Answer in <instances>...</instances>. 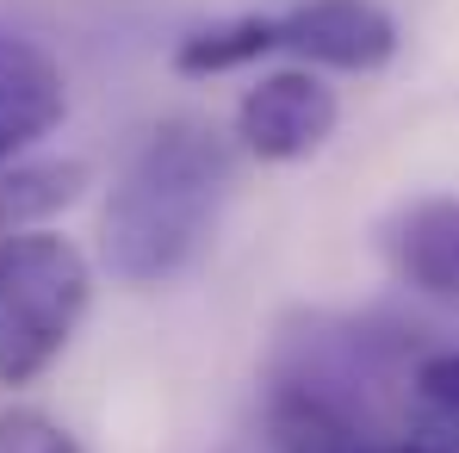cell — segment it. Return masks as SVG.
<instances>
[{
  "label": "cell",
  "mask_w": 459,
  "mask_h": 453,
  "mask_svg": "<svg viewBox=\"0 0 459 453\" xmlns=\"http://www.w3.org/2000/svg\"><path fill=\"white\" fill-rule=\"evenodd\" d=\"M273 50H280L273 13H242V19H224V25L186 31L180 50H174V69L180 75H230V69H248Z\"/></svg>",
  "instance_id": "obj_8"
},
{
  "label": "cell",
  "mask_w": 459,
  "mask_h": 453,
  "mask_svg": "<svg viewBox=\"0 0 459 453\" xmlns=\"http://www.w3.org/2000/svg\"><path fill=\"white\" fill-rule=\"evenodd\" d=\"M0 453H87V448L63 423H50L44 410H6L0 416Z\"/></svg>",
  "instance_id": "obj_9"
},
{
  "label": "cell",
  "mask_w": 459,
  "mask_h": 453,
  "mask_svg": "<svg viewBox=\"0 0 459 453\" xmlns=\"http://www.w3.org/2000/svg\"><path fill=\"white\" fill-rule=\"evenodd\" d=\"M236 155L205 118H168L137 144L100 212V261L125 286L174 280L218 230Z\"/></svg>",
  "instance_id": "obj_1"
},
{
  "label": "cell",
  "mask_w": 459,
  "mask_h": 453,
  "mask_svg": "<svg viewBox=\"0 0 459 453\" xmlns=\"http://www.w3.org/2000/svg\"><path fill=\"white\" fill-rule=\"evenodd\" d=\"M335 87L310 69H280V75H261L242 106H236V137L242 150L261 155V161H305L335 137Z\"/></svg>",
  "instance_id": "obj_3"
},
{
  "label": "cell",
  "mask_w": 459,
  "mask_h": 453,
  "mask_svg": "<svg viewBox=\"0 0 459 453\" xmlns=\"http://www.w3.org/2000/svg\"><path fill=\"white\" fill-rule=\"evenodd\" d=\"M273 31H280V50L348 75H373L397 57V19L379 0H299L273 13Z\"/></svg>",
  "instance_id": "obj_4"
},
{
  "label": "cell",
  "mask_w": 459,
  "mask_h": 453,
  "mask_svg": "<svg viewBox=\"0 0 459 453\" xmlns=\"http://www.w3.org/2000/svg\"><path fill=\"white\" fill-rule=\"evenodd\" d=\"M87 255L56 230L0 236V385H31L87 317Z\"/></svg>",
  "instance_id": "obj_2"
},
{
  "label": "cell",
  "mask_w": 459,
  "mask_h": 453,
  "mask_svg": "<svg viewBox=\"0 0 459 453\" xmlns=\"http://www.w3.org/2000/svg\"><path fill=\"white\" fill-rule=\"evenodd\" d=\"M360 453H441V448H429V441H403V448H360Z\"/></svg>",
  "instance_id": "obj_11"
},
{
  "label": "cell",
  "mask_w": 459,
  "mask_h": 453,
  "mask_svg": "<svg viewBox=\"0 0 459 453\" xmlns=\"http://www.w3.org/2000/svg\"><path fill=\"white\" fill-rule=\"evenodd\" d=\"M391 274L429 299L459 304V199H410L379 230Z\"/></svg>",
  "instance_id": "obj_6"
},
{
  "label": "cell",
  "mask_w": 459,
  "mask_h": 453,
  "mask_svg": "<svg viewBox=\"0 0 459 453\" xmlns=\"http://www.w3.org/2000/svg\"><path fill=\"white\" fill-rule=\"evenodd\" d=\"M87 187V161H19L0 168V236L38 230L44 218L69 212Z\"/></svg>",
  "instance_id": "obj_7"
},
{
  "label": "cell",
  "mask_w": 459,
  "mask_h": 453,
  "mask_svg": "<svg viewBox=\"0 0 459 453\" xmlns=\"http://www.w3.org/2000/svg\"><path fill=\"white\" fill-rule=\"evenodd\" d=\"M416 391L441 410V416H459V348L447 354H429L422 367H416Z\"/></svg>",
  "instance_id": "obj_10"
},
{
  "label": "cell",
  "mask_w": 459,
  "mask_h": 453,
  "mask_svg": "<svg viewBox=\"0 0 459 453\" xmlns=\"http://www.w3.org/2000/svg\"><path fill=\"white\" fill-rule=\"evenodd\" d=\"M69 112L63 63L19 31H0V168H13L38 137H50Z\"/></svg>",
  "instance_id": "obj_5"
}]
</instances>
